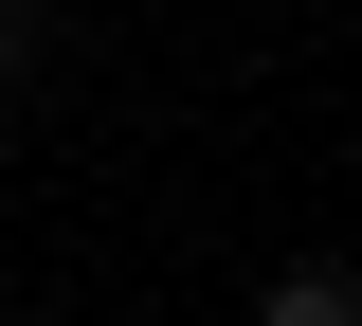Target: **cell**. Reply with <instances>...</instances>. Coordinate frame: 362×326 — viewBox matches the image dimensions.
I'll list each match as a JSON object with an SVG mask.
<instances>
[{
  "mask_svg": "<svg viewBox=\"0 0 362 326\" xmlns=\"http://www.w3.org/2000/svg\"><path fill=\"white\" fill-rule=\"evenodd\" d=\"M254 326H362V272H344V254H308V272L254 290Z\"/></svg>",
  "mask_w": 362,
  "mask_h": 326,
  "instance_id": "obj_1",
  "label": "cell"
},
{
  "mask_svg": "<svg viewBox=\"0 0 362 326\" xmlns=\"http://www.w3.org/2000/svg\"><path fill=\"white\" fill-rule=\"evenodd\" d=\"M37 54H54V18H37V0H0V73H37Z\"/></svg>",
  "mask_w": 362,
  "mask_h": 326,
  "instance_id": "obj_2",
  "label": "cell"
},
{
  "mask_svg": "<svg viewBox=\"0 0 362 326\" xmlns=\"http://www.w3.org/2000/svg\"><path fill=\"white\" fill-rule=\"evenodd\" d=\"M235 326H254V308H235Z\"/></svg>",
  "mask_w": 362,
  "mask_h": 326,
  "instance_id": "obj_3",
  "label": "cell"
}]
</instances>
